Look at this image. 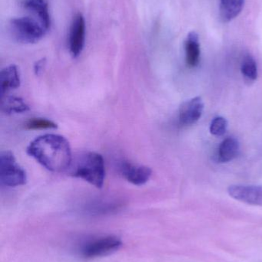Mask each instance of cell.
<instances>
[{
	"label": "cell",
	"instance_id": "obj_16",
	"mask_svg": "<svg viewBox=\"0 0 262 262\" xmlns=\"http://www.w3.org/2000/svg\"><path fill=\"white\" fill-rule=\"evenodd\" d=\"M241 72L247 82L252 83L258 78V66L255 58L250 55H246L241 61Z\"/></svg>",
	"mask_w": 262,
	"mask_h": 262
},
{
	"label": "cell",
	"instance_id": "obj_11",
	"mask_svg": "<svg viewBox=\"0 0 262 262\" xmlns=\"http://www.w3.org/2000/svg\"><path fill=\"white\" fill-rule=\"evenodd\" d=\"M22 6L35 15L46 30L50 28L51 16L46 0H22Z\"/></svg>",
	"mask_w": 262,
	"mask_h": 262
},
{
	"label": "cell",
	"instance_id": "obj_1",
	"mask_svg": "<svg viewBox=\"0 0 262 262\" xmlns=\"http://www.w3.org/2000/svg\"><path fill=\"white\" fill-rule=\"evenodd\" d=\"M27 154L54 172L68 170L72 161L69 141L58 134H48L36 137L28 146Z\"/></svg>",
	"mask_w": 262,
	"mask_h": 262
},
{
	"label": "cell",
	"instance_id": "obj_9",
	"mask_svg": "<svg viewBox=\"0 0 262 262\" xmlns=\"http://www.w3.org/2000/svg\"><path fill=\"white\" fill-rule=\"evenodd\" d=\"M119 170L123 177L135 186L146 184L152 173V169L148 166L134 164L126 160L120 163Z\"/></svg>",
	"mask_w": 262,
	"mask_h": 262
},
{
	"label": "cell",
	"instance_id": "obj_3",
	"mask_svg": "<svg viewBox=\"0 0 262 262\" xmlns=\"http://www.w3.org/2000/svg\"><path fill=\"white\" fill-rule=\"evenodd\" d=\"M9 30L15 40L24 44L38 42L47 31L39 21L26 16L12 18L9 23Z\"/></svg>",
	"mask_w": 262,
	"mask_h": 262
},
{
	"label": "cell",
	"instance_id": "obj_10",
	"mask_svg": "<svg viewBox=\"0 0 262 262\" xmlns=\"http://www.w3.org/2000/svg\"><path fill=\"white\" fill-rule=\"evenodd\" d=\"M185 53L186 61L189 68L197 67L201 60V46H200L199 36L195 31H192L188 34L185 41Z\"/></svg>",
	"mask_w": 262,
	"mask_h": 262
},
{
	"label": "cell",
	"instance_id": "obj_14",
	"mask_svg": "<svg viewBox=\"0 0 262 262\" xmlns=\"http://www.w3.org/2000/svg\"><path fill=\"white\" fill-rule=\"evenodd\" d=\"M245 6V0H220L219 16L223 23H229L238 16Z\"/></svg>",
	"mask_w": 262,
	"mask_h": 262
},
{
	"label": "cell",
	"instance_id": "obj_2",
	"mask_svg": "<svg viewBox=\"0 0 262 262\" xmlns=\"http://www.w3.org/2000/svg\"><path fill=\"white\" fill-rule=\"evenodd\" d=\"M69 174L82 179L98 189H101L106 178V166L101 154L84 152L72 160L69 168Z\"/></svg>",
	"mask_w": 262,
	"mask_h": 262
},
{
	"label": "cell",
	"instance_id": "obj_7",
	"mask_svg": "<svg viewBox=\"0 0 262 262\" xmlns=\"http://www.w3.org/2000/svg\"><path fill=\"white\" fill-rule=\"evenodd\" d=\"M228 193L234 200L246 204L262 206V186L254 185H232Z\"/></svg>",
	"mask_w": 262,
	"mask_h": 262
},
{
	"label": "cell",
	"instance_id": "obj_12",
	"mask_svg": "<svg viewBox=\"0 0 262 262\" xmlns=\"http://www.w3.org/2000/svg\"><path fill=\"white\" fill-rule=\"evenodd\" d=\"M21 84L19 71L14 64L7 66L1 71L0 74V89L2 96L8 92L19 88Z\"/></svg>",
	"mask_w": 262,
	"mask_h": 262
},
{
	"label": "cell",
	"instance_id": "obj_6",
	"mask_svg": "<svg viewBox=\"0 0 262 262\" xmlns=\"http://www.w3.org/2000/svg\"><path fill=\"white\" fill-rule=\"evenodd\" d=\"M86 41V21L82 14L78 13L74 17L69 29V52L73 58H76L83 52Z\"/></svg>",
	"mask_w": 262,
	"mask_h": 262
},
{
	"label": "cell",
	"instance_id": "obj_4",
	"mask_svg": "<svg viewBox=\"0 0 262 262\" xmlns=\"http://www.w3.org/2000/svg\"><path fill=\"white\" fill-rule=\"evenodd\" d=\"M0 181L9 187L23 186L27 181L26 171L17 163L11 151H3L0 154Z\"/></svg>",
	"mask_w": 262,
	"mask_h": 262
},
{
	"label": "cell",
	"instance_id": "obj_19",
	"mask_svg": "<svg viewBox=\"0 0 262 262\" xmlns=\"http://www.w3.org/2000/svg\"><path fill=\"white\" fill-rule=\"evenodd\" d=\"M45 64H46V61L44 59L39 60L38 62H36V64H35V68H34L35 75H39L42 73L43 69H44Z\"/></svg>",
	"mask_w": 262,
	"mask_h": 262
},
{
	"label": "cell",
	"instance_id": "obj_13",
	"mask_svg": "<svg viewBox=\"0 0 262 262\" xmlns=\"http://www.w3.org/2000/svg\"><path fill=\"white\" fill-rule=\"evenodd\" d=\"M239 142L233 137L225 139L218 146L216 159L218 163H229L236 158L239 152Z\"/></svg>",
	"mask_w": 262,
	"mask_h": 262
},
{
	"label": "cell",
	"instance_id": "obj_15",
	"mask_svg": "<svg viewBox=\"0 0 262 262\" xmlns=\"http://www.w3.org/2000/svg\"><path fill=\"white\" fill-rule=\"evenodd\" d=\"M2 112L6 115L23 113L29 111V106L22 98L14 96H2Z\"/></svg>",
	"mask_w": 262,
	"mask_h": 262
},
{
	"label": "cell",
	"instance_id": "obj_5",
	"mask_svg": "<svg viewBox=\"0 0 262 262\" xmlns=\"http://www.w3.org/2000/svg\"><path fill=\"white\" fill-rule=\"evenodd\" d=\"M123 246V242L113 235L101 237L86 244L82 254L86 258H95L116 252Z\"/></svg>",
	"mask_w": 262,
	"mask_h": 262
},
{
	"label": "cell",
	"instance_id": "obj_18",
	"mask_svg": "<svg viewBox=\"0 0 262 262\" xmlns=\"http://www.w3.org/2000/svg\"><path fill=\"white\" fill-rule=\"evenodd\" d=\"M227 128V120L223 117L218 116L212 120L209 130L212 135L215 136V137H221L226 134Z\"/></svg>",
	"mask_w": 262,
	"mask_h": 262
},
{
	"label": "cell",
	"instance_id": "obj_17",
	"mask_svg": "<svg viewBox=\"0 0 262 262\" xmlns=\"http://www.w3.org/2000/svg\"><path fill=\"white\" fill-rule=\"evenodd\" d=\"M25 127L27 130H48V129H56L57 124L51 120L46 118H31L26 121Z\"/></svg>",
	"mask_w": 262,
	"mask_h": 262
},
{
	"label": "cell",
	"instance_id": "obj_8",
	"mask_svg": "<svg viewBox=\"0 0 262 262\" xmlns=\"http://www.w3.org/2000/svg\"><path fill=\"white\" fill-rule=\"evenodd\" d=\"M204 102L200 97H195L182 104L178 112V121L182 126L196 124L204 112Z\"/></svg>",
	"mask_w": 262,
	"mask_h": 262
}]
</instances>
